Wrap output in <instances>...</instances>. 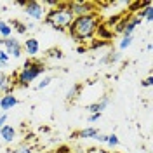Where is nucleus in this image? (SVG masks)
Returning a JSON list of instances; mask_svg holds the SVG:
<instances>
[{
	"label": "nucleus",
	"mask_w": 153,
	"mask_h": 153,
	"mask_svg": "<svg viewBox=\"0 0 153 153\" xmlns=\"http://www.w3.org/2000/svg\"><path fill=\"white\" fill-rule=\"evenodd\" d=\"M99 23H101V19L97 16V12L87 14V16H78V18H73L66 31L76 42H91L96 35Z\"/></svg>",
	"instance_id": "nucleus-1"
},
{
	"label": "nucleus",
	"mask_w": 153,
	"mask_h": 153,
	"mask_svg": "<svg viewBox=\"0 0 153 153\" xmlns=\"http://www.w3.org/2000/svg\"><path fill=\"white\" fill-rule=\"evenodd\" d=\"M47 71L45 68V63L40 61L37 57H31V59H26L25 65L21 66L18 73H14V82H16V87H30V84L33 80H37L40 75H44Z\"/></svg>",
	"instance_id": "nucleus-2"
},
{
	"label": "nucleus",
	"mask_w": 153,
	"mask_h": 153,
	"mask_svg": "<svg viewBox=\"0 0 153 153\" xmlns=\"http://www.w3.org/2000/svg\"><path fill=\"white\" fill-rule=\"evenodd\" d=\"M73 12L70 9V5H68V2H59L56 7H52V9H49L45 12V25H49L51 28L57 30V31H66L68 26L71 25V21H73Z\"/></svg>",
	"instance_id": "nucleus-3"
},
{
	"label": "nucleus",
	"mask_w": 153,
	"mask_h": 153,
	"mask_svg": "<svg viewBox=\"0 0 153 153\" xmlns=\"http://www.w3.org/2000/svg\"><path fill=\"white\" fill-rule=\"evenodd\" d=\"M23 9H25V14H26L30 19H33V21L44 19L45 18V12H47L42 2H26V5H25Z\"/></svg>",
	"instance_id": "nucleus-4"
},
{
	"label": "nucleus",
	"mask_w": 153,
	"mask_h": 153,
	"mask_svg": "<svg viewBox=\"0 0 153 153\" xmlns=\"http://www.w3.org/2000/svg\"><path fill=\"white\" fill-rule=\"evenodd\" d=\"M4 51L9 54V57H14V59H19L21 54H23V45H21V42H19L18 38L10 37V38H5L4 40Z\"/></svg>",
	"instance_id": "nucleus-5"
},
{
	"label": "nucleus",
	"mask_w": 153,
	"mask_h": 153,
	"mask_svg": "<svg viewBox=\"0 0 153 153\" xmlns=\"http://www.w3.org/2000/svg\"><path fill=\"white\" fill-rule=\"evenodd\" d=\"M70 9L73 12V16L78 18V16H87V14H92L94 10V4L91 2H68Z\"/></svg>",
	"instance_id": "nucleus-6"
},
{
	"label": "nucleus",
	"mask_w": 153,
	"mask_h": 153,
	"mask_svg": "<svg viewBox=\"0 0 153 153\" xmlns=\"http://www.w3.org/2000/svg\"><path fill=\"white\" fill-rule=\"evenodd\" d=\"M16 89V82L10 75H7L5 71H0V91L4 94H12Z\"/></svg>",
	"instance_id": "nucleus-7"
},
{
	"label": "nucleus",
	"mask_w": 153,
	"mask_h": 153,
	"mask_svg": "<svg viewBox=\"0 0 153 153\" xmlns=\"http://www.w3.org/2000/svg\"><path fill=\"white\" fill-rule=\"evenodd\" d=\"M19 105V99L14 94H4L0 97V113H7L9 110Z\"/></svg>",
	"instance_id": "nucleus-8"
},
{
	"label": "nucleus",
	"mask_w": 153,
	"mask_h": 153,
	"mask_svg": "<svg viewBox=\"0 0 153 153\" xmlns=\"http://www.w3.org/2000/svg\"><path fill=\"white\" fill-rule=\"evenodd\" d=\"M23 49H25V52L31 57H37V54L40 52V42H38L37 38L30 37L28 40H25V44H23Z\"/></svg>",
	"instance_id": "nucleus-9"
},
{
	"label": "nucleus",
	"mask_w": 153,
	"mask_h": 153,
	"mask_svg": "<svg viewBox=\"0 0 153 153\" xmlns=\"http://www.w3.org/2000/svg\"><path fill=\"white\" fill-rule=\"evenodd\" d=\"M16 136H18V131H16V127H12V125L5 124L2 129H0V137H2V141L4 143H12V141H16Z\"/></svg>",
	"instance_id": "nucleus-10"
},
{
	"label": "nucleus",
	"mask_w": 153,
	"mask_h": 153,
	"mask_svg": "<svg viewBox=\"0 0 153 153\" xmlns=\"http://www.w3.org/2000/svg\"><path fill=\"white\" fill-rule=\"evenodd\" d=\"M110 103H111V101H110V97H108V96H105L101 101L92 103V105H87L85 110H87L91 115H92V113H103V110H106V106L110 105Z\"/></svg>",
	"instance_id": "nucleus-11"
},
{
	"label": "nucleus",
	"mask_w": 153,
	"mask_h": 153,
	"mask_svg": "<svg viewBox=\"0 0 153 153\" xmlns=\"http://www.w3.org/2000/svg\"><path fill=\"white\" fill-rule=\"evenodd\" d=\"M96 35L99 37V40L110 42V38H113V31H111V28H108L105 23H99V26L96 30Z\"/></svg>",
	"instance_id": "nucleus-12"
},
{
	"label": "nucleus",
	"mask_w": 153,
	"mask_h": 153,
	"mask_svg": "<svg viewBox=\"0 0 153 153\" xmlns=\"http://www.w3.org/2000/svg\"><path fill=\"white\" fill-rule=\"evenodd\" d=\"M141 23H143V19H139L137 16H134V14H132L131 21L127 23V26H125L124 33H122V37H131V35H134V30L137 28V26H139Z\"/></svg>",
	"instance_id": "nucleus-13"
},
{
	"label": "nucleus",
	"mask_w": 153,
	"mask_h": 153,
	"mask_svg": "<svg viewBox=\"0 0 153 153\" xmlns=\"http://www.w3.org/2000/svg\"><path fill=\"white\" fill-rule=\"evenodd\" d=\"M131 18H132V14H124L122 19L117 23V26L111 30V31H113V35H122V33H124V30H125V26H127V23L131 21Z\"/></svg>",
	"instance_id": "nucleus-14"
},
{
	"label": "nucleus",
	"mask_w": 153,
	"mask_h": 153,
	"mask_svg": "<svg viewBox=\"0 0 153 153\" xmlns=\"http://www.w3.org/2000/svg\"><path fill=\"white\" fill-rule=\"evenodd\" d=\"M97 134H99V131H97L96 127H87V129L78 131V132L73 134V136H76V137H82V139H94Z\"/></svg>",
	"instance_id": "nucleus-15"
},
{
	"label": "nucleus",
	"mask_w": 153,
	"mask_h": 153,
	"mask_svg": "<svg viewBox=\"0 0 153 153\" xmlns=\"http://www.w3.org/2000/svg\"><path fill=\"white\" fill-rule=\"evenodd\" d=\"M136 16H137L139 19H146L148 23H152V19H153V7H152V4L144 5V9H139Z\"/></svg>",
	"instance_id": "nucleus-16"
},
{
	"label": "nucleus",
	"mask_w": 153,
	"mask_h": 153,
	"mask_svg": "<svg viewBox=\"0 0 153 153\" xmlns=\"http://www.w3.org/2000/svg\"><path fill=\"white\" fill-rule=\"evenodd\" d=\"M9 25H10V28H12V31L16 30V33H19V35H26V31H28L26 25L23 21H19V19H10Z\"/></svg>",
	"instance_id": "nucleus-17"
},
{
	"label": "nucleus",
	"mask_w": 153,
	"mask_h": 153,
	"mask_svg": "<svg viewBox=\"0 0 153 153\" xmlns=\"http://www.w3.org/2000/svg\"><path fill=\"white\" fill-rule=\"evenodd\" d=\"M12 37V28H10L9 21H4V19H0V38H10Z\"/></svg>",
	"instance_id": "nucleus-18"
},
{
	"label": "nucleus",
	"mask_w": 153,
	"mask_h": 153,
	"mask_svg": "<svg viewBox=\"0 0 153 153\" xmlns=\"http://www.w3.org/2000/svg\"><path fill=\"white\" fill-rule=\"evenodd\" d=\"M80 92H82V84H75V85L66 92V101H73V99H76V97L80 96Z\"/></svg>",
	"instance_id": "nucleus-19"
},
{
	"label": "nucleus",
	"mask_w": 153,
	"mask_h": 153,
	"mask_svg": "<svg viewBox=\"0 0 153 153\" xmlns=\"http://www.w3.org/2000/svg\"><path fill=\"white\" fill-rule=\"evenodd\" d=\"M120 57H122V54L120 52H108L101 61L103 63H106V65H111V63H117V61H120Z\"/></svg>",
	"instance_id": "nucleus-20"
},
{
	"label": "nucleus",
	"mask_w": 153,
	"mask_h": 153,
	"mask_svg": "<svg viewBox=\"0 0 153 153\" xmlns=\"http://www.w3.org/2000/svg\"><path fill=\"white\" fill-rule=\"evenodd\" d=\"M132 42H134V35H131V37H122L118 47H120V51H125V49H129L132 45Z\"/></svg>",
	"instance_id": "nucleus-21"
},
{
	"label": "nucleus",
	"mask_w": 153,
	"mask_h": 153,
	"mask_svg": "<svg viewBox=\"0 0 153 153\" xmlns=\"http://www.w3.org/2000/svg\"><path fill=\"white\" fill-rule=\"evenodd\" d=\"M118 143H120V139H118V136L117 134H108L106 136V144L108 146H111V148H115V146H118Z\"/></svg>",
	"instance_id": "nucleus-22"
},
{
	"label": "nucleus",
	"mask_w": 153,
	"mask_h": 153,
	"mask_svg": "<svg viewBox=\"0 0 153 153\" xmlns=\"http://www.w3.org/2000/svg\"><path fill=\"white\" fill-rule=\"evenodd\" d=\"M122 16H124V14H117V16H110V18H108V21H106L105 25L108 26V28H111V26H117V23H118V21L122 19Z\"/></svg>",
	"instance_id": "nucleus-23"
},
{
	"label": "nucleus",
	"mask_w": 153,
	"mask_h": 153,
	"mask_svg": "<svg viewBox=\"0 0 153 153\" xmlns=\"http://www.w3.org/2000/svg\"><path fill=\"white\" fill-rule=\"evenodd\" d=\"M110 45V42H105V40H91V49H101V47H106Z\"/></svg>",
	"instance_id": "nucleus-24"
},
{
	"label": "nucleus",
	"mask_w": 153,
	"mask_h": 153,
	"mask_svg": "<svg viewBox=\"0 0 153 153\" xmlns=\"http://www.w3.org/2000/svg\"><path fill=\"white\" fill-rule=\"evenodd\" d=\"M51 82H52V76H44V78H42V82H40L35 89H38V91H40V89H45V87L51 85Z\"/></svg>",
	"instance_id": "nucleus-25"
},
{
	"label": "nucleus",
	"mask_w": 153,
	"mask_h": 153,
	"mask_svg": "<svg viewBox=\"0 0 153 153\" xmlns=\"http://www.w3.org/2000/svg\"><path fill=\"white\" fill-rule=\"evenodd\" d=\"M9 59H10V57H9V54H7V52H5L4 49H0V63L7 66V65H9Z\"/></svg>",
	"instance_id": "nucleus-26"
},
{
	"label": "nucleus",
	"mask_w": 153,
	"mask_h": 153,
	"mask_svg": "<svg viewBox=\"0 0 153 153\" xmlns=\"http://www.w3.org/2000/svg\"><path fill=\"white\" fill-rule=\"evenodd\" d=\"M49 57H52V59H61V57H63V52H61L59 49H51V51H49Z\"/></svg>",
	"instance_id": "nucleus-27"
},
{
	"label": "nucleus",
	"mask_w": 153,
	"mask_h": 153,
	"mask_svg": "<svg viewBox=\"0 0 153 153\" xmlns=\"http://www.w3.org/2000/svg\"><path fill=\"white\" fill-rule=\"evenodd\" d=\"M16 153H35V150L31 146H28V144H25V146H19Z\"/></svg>",
	"instance_id": "nucleus-28"
},
{
	"label": "nucleus",
	"mask_w": 153,
	"mask_h": 153,
	"mask_svg": "<svg viewBox=\"0 0 153 153\" xmlns=\"http://www.w3.org/2000/svg\"><path fill=\"white\" fill-rule=\"evenodd\" d=\"M7 124V113H0V129Z\"/></svg>",
	"instance_id": "nucleus-29"
},
{
	"label": "nucleus",
	"mask_w": 153,
	"mask_h": 153,
	"mask_svg": "<svg viewBox=\"0 0 153 153\" xmlns=\"http://www.w3.org/2000/svg\"><path fill=\"white\" fill-rule=\"evenodd\" d=\"M153 85V78L152 76H148V78H144L143 80V87H152Z\"/></svg>",
	"instance_id": "nucleus-30"
},
{
	"label": "nucleus",
	"mask_w": 153,
	"mask_h": 153,
	"mask_svg": "<svg viewBox=\"0 0 153 153\" xmlns=\"http://www.w3.org/2000/svg\"><path fill=\"white\" fill-rule=\"evenodd\" d=\"M94 139H96V141H99V143H106V134H101V132H99V134L94 137Z\"/></svg>",
	"instance_id": "nucleus-31"
},
{
	"label": "nucleus",
	"mask_w": 153,
	"mask_h": 153,
	"mask_svg": "<svg viewBox=\"0 0 153 153\" xmlns=\"http://www.w3.org/2000/svg\"><path fill=\"white\" fill-rule=\"evenodd\" d=\"M56 153H71V150H70L68 146H59L56 150Z\"/></svg>",
	"instance_id": "nucleus-32"
},
{
	"label": "nucleus",
	"mask_w": 153,
	"mask_h": 153,
	"mask_svg": "<svg viewBox=\"0 0 153 153\" xmlns=\"http://www.w3.org/2000/svg\"><path fill=\"white\" fill-rule=\"evenodd\" d=\"M99 118H101V113H92L89 117V122H97Z\"/></svg>",
	"instance_id": "nucleus-33"
},
{
	"label": "nucleus",
	"mask_w": 153,
	"mask_h": 153,
	"mask_svg": "<svg viewBox=\"0 0 153 153\" xmlns=\"http://www.w3.org/2000/svg\"><path fill=\"white\" fill-rule=\"evenodd\" d=\"M89 153H111V152H106L103 148H92V150H89Z\"/></svg>",
	"instance_id": "nucleus-34"
},
{
	"label": "nucleus",
	"mask_w": 153,
	"mask_h": 153,
	"mask_svg": "<svg viewBox=\"0 0 153 153\" xmlns=\"http://www.w3.org/2000/svg\"><path fill=\"white\" fill-rule=\"evenodd\" d=\"M85 51H87V47H84V45H78V47H76V52H80V54H84Z\"/></svg>",
	"instance_id": "nucleus-35"
},
{
	"label": "nucleus",
	"mask_w": 153,
	"mask_h": 153,
	"mask_svg": "<svg viewBox=\"0 0 153 153\" xmlns=\"http://www.w3.org/2000/svg\"><path fill=\"white\" fill-rule=\"evenodd\" d=\"M4 68H5V65H2V63H0V71H4Z\"/></svg>",
	"instance_id": "nucleus-36"
},
{
	"label": "nucleus",
	"mask_w": 153,
	"mask_h": 153,
	"mask_svg": "<svg viewBox=\"0 0 153 153\" xmlns=\"http://www.w3.org/2000/svg\"><path fill=\"white\" fill-rule=\"evenodd\" d=\"M45 153H52V152H45Z\"/></svg>",
	"instance_id": "nucleus-37"
},
{
	"label": "nucleus",
	"mask_w": 153,
	"mask_h": 153,
	"mask_svg": "<svg viewBox=\"0 0 153 153\" xmlns=\"http://www.w3.org/2000/svg\"><path fill=\"white\" fill-rule=\"evenodd\" d=\"M113 153H118V152H113Z\"/></svg>",
	"instance_id": "nucleus-38"
}]
</instances>
